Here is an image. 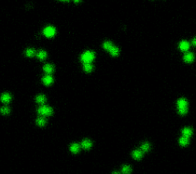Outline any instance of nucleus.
I'll return each instance as SVG.
<instances>
[{
  "label": "nucleus",
  "mask_w": 196,
  "mask_h": 174,
  "mask_svg": "<svg viewBox=\"0 0 196 174\" xmlns=\"http://www.w3.org/2000/svg\"><path fill=\"white\" fill-rule=\"evenodd\" d=\"M43 69H44L45 72H46L48 74H51V73L54 71V66H53L52 64H45V65L44 66Z\"/></svg>",
  "instance_id": "10"
},
{
  "label": "nucleus",
  "mask_w": 196,
  "mask_h": 174,
  "mask_svg": "<svg viewBox=\"0 0 196 174\" xmlns=\"http://www.w3.org/2000/svg\"><path fill=\"white\" fill-rule=\"evenodd\" d=\"M133 157L135 160H140L143 157V153L140 150H135L133 152Z\"/></svg>",
  "instance_id": "13"
},
{
  "label": "nucleus",
  "mask_w": 196,
  "mask_h": 174,
  "mask_svg": "<svg viewBox=\"0 0 196 174\" xmlns=\"http://www.w3.org/2000/svg\"><path fill=\"white\" fill-rule=\"evenodd\" d=\"M177 104H178V107L179 108H187V105H188V102L184 98H181L177 102Z\"/></svg>",
  "instance_id": "7"
},
{
  "label": "nucleus",
  "mask_w": 196,
  "mask_h": 174,
  "mask_svg": "<svg viewBox=\"0 0 196 174\" xmlns=\"http://www.w3.org/2000/svg\"><path fill=\"white\" fill-rule=\"evenodd\" d=\"M182 134L184 137H189L192 134V130L190 128H185L182 130Z\"/></svg>",
  "instance_id": "16"
},
{
  "label": "nucleus",
  "mask_w": 196,
  "mask_h": 174,
  "mask_svg": "<svg viewBox=\"0 0 196 174\" xmlns=\"http://www.w3.org/2000/svg\"><path fill=\"white\" fill-rule=\"evenodd\" d=\"M81 146L84 149L87 150L90 149L92 146V142L89 140H84L82 143H81Z\"/></svg>",
  "instance_id": "9"
},
{
  "label": "nucleus",
  "mask_w": 196,
  "mask_h": 174,
  "mask_svg": "<svg viewBox=\"0 0 196 174\" xmlns=\"http://www.w3.org/2000/svg\"><path fill=\"white\" fill-rule=\"evenodd\" d=\"M73 1H74V2H76V3H78V2H80L81 0H73Z\"/></svg>",
  "instance_id": "27"
},
{
  "label": "nucleus",
  "mask_w": 196,
  "mask_h": 174,
  "mask_svg": "<svg viewBox=\"0 0 196 174\" xmlns=\"http://www.w3.org/2000/svg\"><path fill=\"white\" fill-rule=\"evenodd\" d=\"M95 58V54L91 51H87L81 55V61L84 63H91Z\"/></svg>",
  "instance_id": "1"
},
{
  "label": "nucleus",
  "mask_w": 196,
  "mask_h": 174,
  "mask_svg": "<svg viewBox=\"0 0 196 174\" xmlns=\"http://www.w3.org/2000/svg\"><path fill=\"white\" fill-rule=\"evenodd\" d=\"M37 57L40 60H44L47 57V53L45 51H40L37 53Z\"/></svg>",
  "instance_id": "19"
},
{
  "label": "nucleus",
  "mask_w": 196,
  "mask_h": 174,
  "mask_svg": "<svg viewBox=\"0 0 196 174\" xmlns=\"http://www.w3.org/2000/svg\"><path fill=\"white\" fill-rule=\"evenodd\" d=\"M189 47H190L189 43L188 42H186V41H182V42H181L180 44H179V49H180L181 51H182V52H186V51H188V50L189 49Z\"/></svg>",
  "instance_id": "4"
},
{
  "label": "nucleus",
  "mask_w": 196,
  "mask_h": 174,
  "mask_svg": "<svg viewBox=\"0 0 196 174\" xmlns=\"http://www.w3.org/2000/svg\"><path fill=\"white\" fill-rule=\"evenodd\" d=\"M35 101H36L37 103L41 104H45V102L46 101V98H45V97L44 95H38V96L36 97Z\"/></svg>",
  "instance_id": "15"
},
{
  "label": "nucleus",
  "mask_w": 196,
  "mask_h": 174,
  "mask_svg": "<svg viewBox=\"0 0 196 174\" xmlns=\"http://www.w3.org/2000/svg\"><path fill=\"white\" fill-rule=\"evenodd\" d=\"M36 123L38 126L40 127H43L46 124V120L44 117H38L36 120Z\"/></svg>",
  "instance_id": "18"
},
{
  "label": "nucleus",
  "mask_w": 196,
  "mask_h": 174,
  "mask_svg": "<svg viewBox=\"0 0 196 174\" xmlns=\"http://www.w3.org/2000/svg\"><path fill=\"white\" fill-rule=\"evenodd\" d=\"M35 54V51L32 49H28L25 52V55L28 57H32V56H34Z\"/></svg>",
  "instance_id": "21"
},
{
  "label": "nucleus",
  "mask_w": 196,
  "mask_h": 174,
  "mask_svg": "<svg viewBox=\"0 0 196 174\" xmlns=\"http://www.w3.org/2000/svg\"><path fill=\"white\" fill-rule=\"evenodd\" d=\"M188 112V108H179V113L182 115L185 114Z\"/></svg>",
  "instance_id": "25"
},
{
  "label": "nucleus",
  "mask_w": 196,
  "mask_h": 174,
  "mask_svg": "<svg viewBox=\"0 0 196 174\" xmlns=\"http://www.w3.org/2000/svg\"><path fill=\"white\" fill-rule=\"evenodd\" d=\"M70 150L73 153H77L80 150V145L77 144V143H73L71 146Z\"/></svg>",
  "instance_id": "12"
},
{
  "label": "nucleus",
  "mask_w": 196,
  "mask_h": 174,
  "mask_svg": "<svg viewBox=\"0 0 196 174\" xmlns=\"http://www.w3.org/2000/svg\"><path fill=\"white\" fill-rule=\"evenodd\" d=\"M61 1H64V2H67V1H69V0H61Z\"/></svg>",
  "instance_id": "28"
},
{
  "label": "nucleus",
  "mask_w": 196,
  "mask_h": 174,
  "mask_svg": "<svg viewBox=\"0 0 196 174\" xmlns=\"http://www.w3.org/2000/svg\"><path fill=\"white\" fill-rule=\"evenodd\" d=\"M38 112L40 115H42L44 117H48L52 115L53 114V109L51 108H50L48 106L46 105H43L42 107H40L38 109Z\"/></svg>",
  "instance_id": "2"
},
{
  "label": "nucleus",
  "mask_w": 196,
  "mask_h": 174,
  "mask_svg": "<svg viewBox=\"0 0 196 174\" xmlns=\"http://www.w3.org/2000/svg\"><path fill=\"white\" fill-rule=\"evenodd\" d=\"M192 45H193L195 47H196V38H195L192 40Z\"/></svg>",
  "instance_id": "26"
},
{
  "label": "nucleus",
  "mask_w": 196,
  "mask_h": 174,
  "mask_svg": "<svg viewBox=\"0 0 196 174\" xmlns=\"http://www.w3.org/2000/svg\"><path fill=\"white\" fill-rule=\"evenodd\" d=\"M149 148H150V145H149L148 143H143V144L141 146L142 150H143V151H145V152L148 151V150H149Z\"/></svg>",
  "instance_id": "24"
},
{
  "label": "nucleus",
  "mask_w": 196,
  "mask_h": 174,
  "mask_svg": "<svg viewBox=\"0 0 196 174\" xmlns=\"http://www.w3.org/2000/svg\"><path fill=\"white\" fill-rule=\"evenodd\" d=\"M53 78L50 75V74H48L45 77H43L42 78V81L43 83L45 84V85H50L53 83Z\"/></svg>",
  "instance_id": "6"
},
{
  "label": "nucleus",
  "mask_w": 196,
  "mask_h": 174,
  "mask_svg": "<svg viewBox=\"0 0 196 174\" xmlns=\"http://www.w3.org/2000/svg\"><path fill=\"white\" fill-rule=\"evenodd\" d=\"M12 99V97L11 95L8 94V93H5L3 94L2 96H1V101L2 103H5V104H8L9 103V101H11Z\"/></svg>",
  "instance_id": "5"
},
{
  "label": "nucleus",
  "mask_w": 196,
  "mask_h": 174,
  "mask_svg": "<svg viewBox=\"0 0 196 174\" xmlns=\"http://www.w3.org/2000/svg\"><path fill=\"white\" fill-rule=\"evenodd\" d=\"M189 143V137H184V136H183V137H181L180 140H179V143H180L181 146L185 147V146L188 145Z\"/></svg>",
  "instance_id": "14"
},
{
  "label": "nucleus",
  "mask_w": 196,
  "mask_h": 174,
  "mask_svg": "<svg viewBox=\"0 0 196 174\" xmlns=\"http://www.w3.org/2000/svg\"><path fill=\"white\" fill-rule=\"evenodd\" d=\"M108 52H110V53L111 55H113V56H117V55H119V53H120L119 49L116 48V47L114 46V45H113V46L111 47V49H110Z\"/></svg>",
  "instance_id": "11"
},
{
  "label": "nucleus",
  "mask_w": 196,
  "mask_h": 174,
  "mask_svg": "<svg viewBox=\"0 0 196 174\" xmlns=\"http://www.w3.org/2000/svg\"><path fill=\"white\" fill-rule=\"evenodd\" d=\"M194 55L192 53H186L185 55H184V61L187 63H190V62H192L193 60H194Z\"/></svg>",
  "instance_id": "8"
},
{
  "label": "nucleus",
  "mask_w": 196,
  "mask_h": 174,
  "mask_svg": "<svg viewBox=\"0 0 196 174\" xmlns=\"http://www.w3.org/2000/svg\"><path fill=\"white\" fill-rule=\"evenodd\" d=\"M0 111H1V113H2V114H9L10 110H9V108H7V107H3V108H2L0 109Z\"/></svg>",
  "instance_id": "23"
},
{
  "label": "nucleus",
  "mask_w": 196,
  "mask_h": 174,
  "mask_svg": "<svg viewBox=\"0 0 196 174\" xmlns=\"http://www.w3.org/2000/svg\"><path fill=\"white\" fill-rule=\"evenodd\" d=\"M84 70L86 72H91L93 70V65L91 63H84Z\"/></svg>",
  "instance_id": "17"
},
{
  "label": "nucleus",
  "mask_w": 196,
  "mask_h": 174,
  "mask_svg": "<svg viewBox=\"0 0 196 174\" xmlns=\"http://www.w3.org/2000/svg\"><path fill=\"white\" fill-rule=\"evenodd\" d=\"M43 33L44 35L48 37V38H51V37H54V35L56 34V30L54 27L52 26H48L46 27L44 31H43Z\"/></svg>",
  "instance_id": "3"
},
{
  "label": "nucleus",
  "mask_w": 196,
  "mask_h": 174,
  "mask_svg": "<svg viewBox=\"0 0 196 174\" xmlns=\"http://www.w3.org/2000/svg\"><path fill=\"white\" fill-rule=\"evenodd\" d=\"M113 45L110 42H105L103 43V49H104L105 50L109 51V50L111 49V47H112Z\"/></svg>",
  "instance_id": "20"
},
{
  "label": "nucleus",
  "mask_w": 196,
  "mask_h": 174,
  "mask_svg": "<svg viewBox=\"0 0 196 174\" xmlns=\"http://www.w3.org/2000/svg\"><path fill=\"white\" fill-rule=\"evenodd\" d=\"M131 168H130V167H129V166H123V169H122V172L123 173H131Z\"/></svg>",
  "instance_id": "22"
}]
</instances>
